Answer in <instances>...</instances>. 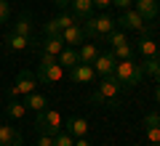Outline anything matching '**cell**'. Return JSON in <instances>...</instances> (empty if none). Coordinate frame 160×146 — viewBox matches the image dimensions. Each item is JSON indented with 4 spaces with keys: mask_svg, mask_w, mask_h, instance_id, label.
<instances>
[{
    "mask_svg": "<svg viewBox=\"0 0 160 146\" xmlns=\"http://www.w3.org/2000/svg\"><path fill=\"white\" fill-rule=\"evenodd\" d=\"M118 96H120V85L118 80L109 74V77H102V82L96 85V90H93L91 96H88V101L96 104V106H107V109H118L120 101H118Z\"/></svg>",
    "mask_w": 160,
    "mask_h": 146,
    "instance_id": "1",
    "label": "cell"
},
{
    "mask_svg": "<svg viewBox=\"0 0 160 146\" xmlns=\"http://www.w3.org/2000/svg\"><path fill=\"white\" fill-rule=\"evenodd\" d=\"M112 77L118 80L120 90H133L139 82H142L144 72H142V64H136L133 59H126V61H118V64H115Z\"/></svg>",
    "mask_w": 160,
    "mask_h": 146,
    "instance_id": "2",
    "label": "cell"
},
{
    "mask_svg": "<svg viewBox=\"0 0 160 146\" xmlns=\"http://www.w3.org/2000/svg\"><path fill=\"white\" fill-rule=\"evenodd\" d=\"M83 29H86V37L91 40H104V35L115 29V19L109 13H99V16H88L83 21Z\"/></svg>",
    "mask_w": 160,
    "mask_h": 146,
    "instance_id": "3",
    "label": "cell"
},
{
    "mask_svg": "<svg viewBox=\"0 0 160 146\" xmlns=\"http://www.w3.org/2000/svg\"><path fill=\"white\" fill-rule=\"evenodd\" d=\"M115 27H120V29H126V32H139V35H149V24L142 19V13L136 11V8H128V11H120V16L115 19Z\"/></svg>",
    "mask_w": 160,
    "mask_h": 146,
    "instance_id": "4",
    "label": "cell"
},
{
    "mask_svg": "<svg viewBox=\"0 0 160 146\" xmlns=\"http://www.w3.org/2000/svg\"><path fill=\"white\" fill-rule=\"evenodd\" d=\"M35 125H38L40 133H48V135H56L64 130V120L59 114V109H43V112H38Z\"/></svg>",
    "mask_w": 160,
    "mask_h": 146,
    "instance_id": "5",
    "label": "cell"
},
{
    "mask_svg": "<svg viewBox=\"0 0 160 146\" xmlns=\"http://www.w3.org/2000/svg\"><path fill=\"white\" fill-rule=\"evenodd\" d=\"M62 77H64V67L56 61V56H46V53H43L40 67H38V80L48 85V82H59Z\"/></svg>",
    "mask_w": 160,
    "mask_h": 146,
    "instance_id": "6",
    "label": "cell"
},
{
    "mask_svg": "<svg viewBox=\"0 0 160 146\" xmlns=\"http://www.w3.org/2000/svg\"><path fill=\"white\" fill-rule=\"evenodd\" d=\"M35 88H38V74L29 72V69H22V72L16 74V82L8 88V96H11V98L27 96V93H35Z\"/></svg>",
    "mask_w": 160,
    "mask_h": 146,
    "instance_id": "7",
    "label": "cell"
},
{
    "mask_svg": "<svg viewBox=\"0 0 160 146\" xmlns=\"http://www.w3.org/2000/svg\"><path fill=\"white\" fill-rule=\"evenodd\" d=\"M40 45L35 37H24V35H16V32H8L6 35V51L13 53V51H27V48H35Z\"/></svg>",
    "mask_w": 160,
    "mask_h": 146,
    "instance_id": "8",
    "label": "cell"
},
{
    "mask_svg": "<svg viewBox=\"0 0 160 146\" xmlns=\"http://www.w3.org/2000/svg\"><path fill=\"white\" fill-rule=\"evenodd\" d=\"M144 130H147V141L152 146H160V114L147 112L144 114Z\"/></svg>",
    "mask_w": 160,
    "mask_h": 146,
    "instance_id": "9",
    "label": "cell"
},
{
    "mask_svg": "<svg viewBox=\"0 0 160 146\" xmlns=\"http://www.w3.org/2000/svg\"><path fill=\"white\" fill-rule=\"evenodd\" d=\"M115 56H112V51H107V53H99L96 56V61L91 64L93 67V72H96V77H109V74L115 72Z\"/></svg>",
    "mask_w": 160,
    "mask_h": 146,
    "instance_id": "10",
    "label": "cell"
},
{
    "mask_svg": "<svg viewBox=\"0 0 160 146\" xmlns=\"http://www.w3.org/2000/svg\"><path fill=\"white\" fill-rule=\"evenodd\" d=\"M69 80H72L75 85H86V82H93V80H96V72H93L91 64H75V67L69 69Z\"/></svg>",
    "mask_w": 160,
    "mask_h": 146,
    "instance_id": "11",
    "label": "cell"
},
{
    "mask_svg": "<svg viewBox=\"0 0 160 146\" xmlns=\"http://www.w3.org/2000/svg\"><path fill=\"white\" fill-rule=\"evenodd\" d=\"M133 8L142 13L144 21H158V13H160V3L158 0H133Z\"/></svg>",
    "mask_w": 160,
    "mask_h": 146,
    "instance_id": "12",
    "label": "cell"
},
{
    "mask_svg": "<svg viewBox=\"0 0 160 146\" xmlns=\"http://www.w3.org/2000/svg\"><path fill=\"white\" fill-rule=\"evenodd\" d=\"M62 40H64V45H69V48L83 45V43H86V29H83V24L75 21L72 27H67V29L62 32Z\"/></svg>",
    "mask_w": 160,
    "mask_h": 146,
    "instance_id": "13",
    "label": "cell"
},
{
    "mask_svg": "<svg viewBox=\"0 0 160 146\" xmlns=\"http://www.w3.org/2000/svg\"><path fill=\"white\" fill-rule=\"evenodd\" d=\"M69 13L78 21H86L88 16H93V0H69Z\"/></svg>",
    "mask_w": 160,
    "mask_h": 146,
    "instance_id": "14",
    "label": "cell"
},
{
    "mask_svg": "<svg viewBox=\"0 0 160 146\" xmlns=\"http://www.w3.org/2000/svg\"><path fill=\"white\" fill-rule=\"evenodd\" d=\"M22 144H24V138H22V133L16 128L0 125V146H22Z\"/></svg>",
    "mask_w": 160,
    "mask_h": 146,
    "instance_id": "15",
    "label": "cell"
},
{
    "mask_svg": "<svg viewBox=\"0 0 160 146\" xmlns=\"http://www.w3.org/2000/svg\"><path fill=\"white\" fill-rule=\"evenodd\" d=\"M64 128H67V133L72 135V138H83V135H88V128H91V125H88L86 117H69V122L64 125Z\"/></svg>",
    "mask_w": 160,
    "mask_h": 146,
    "instance_id": "16",
    "label": "cell"
},
{
    "mask_svg": "<svg viewBox=\"0 0 160 146\" xmlns=\"http://www.w3.org/2000/svg\"><path fill=\"white\" fill-rule=\"evenodd\" d=\"M136 51L142 53L144 59H149V56H158V53H160V45L155 43V40L149 37V35H142V40L136 43Z\"/></svg>",
    "mask_w": 160,
    "mask_h": 146,
    "instance_id": "17",
    "label": "cell"
},
{
    "mask_svg": "<svg viewBox=\"0 0 160 146\" xmlns=\"http://www.w3.org/2000/svg\"><path fill=\"white\" fill-rule=\"evenodd\" d=\"M24 106L32 109V112H43V109H48V96H43V93H27V96H24Z\"/></svg>",
    "mask_w": 160,
    "mask_h": 146,
    "instance_id": "18",
    "label": "cell"
},
{
    "mask_svg": "<svg viewBox=\"0 0 160 146\" xmlns=\"http://www.w3.org/2000/svg\"><path fill=\"white\" fill-rule=\"evenodd\" d=\"M40 51L46 53V56H59L64 51V40L62 37H46L40 43Z\"/></svg>",
    "mask_w": 160,
    "mask_h": 146,
    "instance_id": "19",
    "label": "cell"
},
{
    "mask_svg": "<svg viewBox=\"0 0 160 146\" xmlns=\"http://www.w3.org/2000/svg\"><path fill=\"white\" fill-rule=\"evenodd\" d=\"M99 53H102V51H99V45H96V43H83V45H80V51H78L80 64H93Z\"/></svg>",
    "mask_w": 160,
    "mask_h": 146,
    "instance_id": "20",
    "label": "cell"
},
{
    "mask_svg": "<svg viewBox=\"0 0 160 146\" xmlns=\"http://www.w3.org/2000/svg\"><path fill=\"white\" fill-rule=\"evenodd\" d=\"M56 61L62 64L64 69H72L75 64H80V56H78V51H75V48H69V45H64V51H62V53L56 56Z\"/></svg>",
    "mask_w": 160,
    "mask_h": 146,
    "instance_id": "21",
    "label": "cell"
},
{
    "mask_svg": "<svg viewBox=\"0 0 160 146\" xmlns=\"http://www.w3.org/2000/svg\"><path fill=\"white\" fill-rule=\"evenodd\" d=\"M104 43H109V48L126 45V43H128V32H126V29H118V27H115L112 32H107V35H104Z\"/></svg>",
    "mask_w": 160,
    "mask_h": 146,
    "instance_id": "22",
    "label": "cell"
},
{
    "mask_svg": "<svg viewBox=\"0 0 160 146\" xmlns=\"http://www.w3.org/2000/svg\"><path fill=\"white\" fill-rule=\"evenodd\" d=\"M13 32H16V35H24V37H32V16H29V13H22L19 21L13 24Z\"/></svg>",
    "mask_w": 160,
    "mask_h": 146,
    "instance_id": "23",
    "label": "cell"
},
{
    "mask_svg": "<svg viewBox=\"0 0 160 146\" xmlns=\"http://www.w3.org/2000/svg\"><path fill=\"white\" fill-rule=\"evenodd\" d=\"M6 114H8L11 120H22L24 114H27V106H24L22 101H16V98H11V101L6 104Z\"/></svg>",
    "mask_w": 160,
    "mask_h": 146,
    "instance_id": "24",
    "label": "cell"
},
{
    "mask_svg": "<svg viewBox=\"0 0 160 146\" xmlns=\"http://www.w3.org/2000/svg\"><path fill=\"white\" fill-rule=\"evenodd\" d=\"M142 72L158 80V74H160V53H158V56H149V59H144V64H142Z\"/></svg>",
    "mask_w": 160,
    "mask_h": 146,
    "instance_id": "25",
    "label": "cell"
},
{
    "mask_svg": "<svg viewBox=\"0 0 160 146\" xmlns=\"http://www.w3.org/2000/svg\"><path fill=\"white\" fill-rule=\"evenodd\" d=\"M112 51V56H115V61H126V59H133V48L131 45H118V48H109Z\"/></svg>",
    "mask_w": 160,
    "mask_h": 146,
    "instance_id": "26",
    "label": "cell"
},
{
    "mask_svg": "<svg viewBox=\"0 0 160 146\" xmlns=\"http://www.w3.org/2000/svg\"><path fill=\"white\" fill-rule=\"evenodd\" d=\"M43 32H46V37H62V27H59L56 16H53V19H48V21L43 24Z\"/></svg>",
    "mask_w": 160,
    "mask_h": 146,
    "instance_id": "27",
    "label": "cell"
},
{
    "mask_svg": "<svg viewBox=\"0 0 160 146\" xmlns=\"http://www.w3.org/2000/svg\"><path fill=\"white\" fill-rule=\"evenodd\" d=\"M53 146H75V138L67 133V130H62V133L53 135Z\"/></svg>",
    "mask_w": 160,
    "mask_h": 146,
    "instance_id": "28",
    "label": "cell"
},
{
    "mask_svg": "<svg viewBox=\"0 0 160 146\" xmlns=\"http://www.w3.org/2000/svg\"><path fill=\"white\" fill-rule=\"evenodd\" d=\"M8 16H11V8H8L6 0H0V24H6V21H8Z\"/></svg>",
    "mask_w": 160,
    "mask_h": 146,
    "instance_id": "29",
    "label": "cell"
},
{
    "mask_svg": "<svg viewBox=\"0 0 160 146\" xmlns=\"http://www.w3.org/2000/svg\"><path fill=\"white\" fill-rule=\"evenodd\" d=\"M35 146H53V135L40 133V138H38V144H35Z\"/></svg>",
    "mask_w": 160,
    "mask_h": 146,
    "instance_id": "30",
    "label": "cell"
},
{
    "mask_svg": "<svg viewBox=\"0 0 160 146\" xmlns=\"http://www.w3.org/2000/svg\"><path fill=\"white\" fill-rule=\"evenodd\" d=\"M112 6L120 11H128V8H133V0H112Z\"/></svg>",
    "mask_w": 160,
    "mask_h": 146,
    "instance_id": "31",
    "label": "cell"
},
{
    "mask_svg": "<svg viewBox=\"0 0 160 146\" xmlns=\"http://www.w3.org/2000/svg\"><path fill=\"white\" fill-rule=\"evenodd\" d=\"M112 0H93V8H109Z\"/></svg>",
    "mask_w": 160,
    "mask_h": 146,
    "instance_id": "32",
    "label": "cell"
},
{
    "mask_svg": "<svg viewBox=\"0 0 160 146\" xmlns=\"http://www.w3.org/2000/svg\"><path fill=\"white\" fill-rule=\"evenodd\" d=\"M53 6L62 8V11H67V8H69V0H53Z\"/></svg>",
    "mask_w": 160,
    "mask_h": 146,
    "instance_id": "33",
    "label": "cell"
},
{
    "mask_svg": "<svg viewBox=\"0 0 160 146\" xmlns=\"http://www.w3.org/2000/svg\"><path fill=\"white\" fill-rule=\"evenodd\" d=\"M75 146H91V144H88V135H83V138H75Z\"/></svg>",
    "mask_w": 160,
    "mask_h": 146,
    "instance_id": "34",
    "label": "cell"
},
{
    "mask_svg": "<svg viewBox=\"0 0 160 146\" xmlns=\"http://www.w3.org/2000/svg\"><path fill=\"white\" fill-rule=\"evenodd\" d=\"M155 101L160 104V85H158V90H155Z\"/></svg>",
    "mask_w": 160,
    "mask_h": 146,
    "instance_id": "35",
    "label": "cell"
},
{
    "mask_svg": "<svg viewBox=\"0 0 160 146\" xmlns=\"http://www.w3.org/2000/svg\"><path fill=\"white\" fill-rule=\"evenodd\" d=\"M158 82H160V74H158Z\"/></svg>",
    "mask_w": 160,
    "mask_h": 146,
    "instance_id": "36",
    "label": "cell"
}]
</instances>
